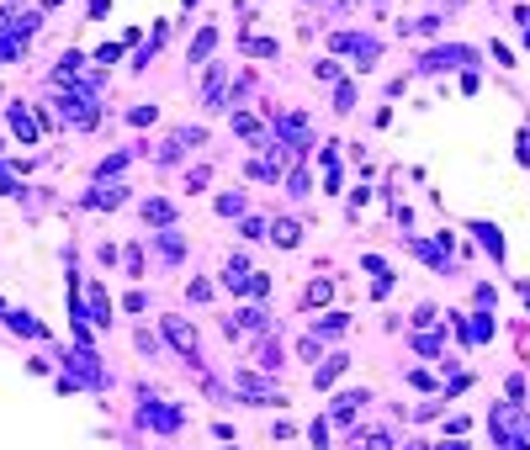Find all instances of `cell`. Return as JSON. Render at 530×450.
I'll return each instance as SVG.
<instances>
[{
    "instance_id": "cell-1",
    "label": "cell",
    "mask_w": 530,
    "mask_h": 450,
    "mask_svg": "<svg viewBox=\"0 0 530 450\" xmlns=\"http://www.w3.org/2000/svg\"><path fill=\"white\" fill-rule=\"evenodd\" d=\"M488 424H494L498 450H530V414H519L515 403H498L488 414Z\"/></svg>"
},
{
    "instance_id": "cell-2",
    "label": "cell",
    "mask_w": 530,
    "mask_h": 450,
    "mask_svg": "<svg viewBox=\"0 0 530 450\" xmlns=\"http://www.w3.org/2000/svg\"><path fill=\"white\" fill-rule=\"evenodd\" d=\"M276 138H281V149L302 154V149L313 143V128H308V117H302V111H287V117L276 122Z\"/></svg>"
},
{
    "instance_id": "cell-3",
    "label": "cell",
    "mask_w": 530,
    "mask_h": 450,
    "mask_svg": "<svg viewBox=\"0 0 530 450\" xmlns=\"http://www.w3.org/2000/svg\"><path fill=\"white\" fill-rule=\"evenodd\" d=\"M181 408H165V403H154V397H144L138 403V424H149V429H159V435H170V429H181Z\"/></svg>"
},
{
    "instance_id": "cell-4",
    "label": "cell",
    "mask_w": 530,
    "mask_h": 450,
    "mask_svg": "<svg viewBox=\"0 0 530 450\" xmlns=\"http://www.w3.org/2000/svg\"><path fill=\"white\" fill-rule=\"evenodd\" d=\"M59 111L74 122V128H96V117H101L96 101H90V95H80V90H64V95H59Z\"/></svg>"
},
{
    "instance_id": "cell-5",
    "label": "cell",
    "mask_w": 530,
    "mask_h": 450,
    "mask_svg": "<svg viewBox=\"0 0 530 450\" xmlns=\"http://www.w3.org/2000/svg\"><path fill=\"white\" fill-rule=\"evenodd\" d=\"M334 53H355L361 64H376V37H361V32H334Z\"/></svg>"
},
{
    "instance_id": "cell-6",
    "label": "cell",
    "mask_w": 530,
    "mask_h": 450,
    "mask_svg": "<svg viewBox=\"0 0 530 450\" xmlns=\"http://www.w3.org/2000/svg\"><path fill=\"white\" fill-rule=\"evenodd\" d=\"M456 64H472V48H435V53L419 59V69L424 74H440V69H456Z\"/></svg>"
},
{
    "instance_id": "cell-7",
    "label": "cell",
    "mask_w": 530,
    "mask_h": 450,
    "mask_svg": "<svg viewBox=\"0 0 530 450\" xmlns=\"http://www.w3.org/2000/svg\"><path fill=\"white\" fill-rule=\"evenodd\" d=\"M165 339H170V344H175V350H181V355L196 366V329H191L186 318H165Z\"/></svg>"
},
{
    "instance_id": "cell-8",
    "label": "cell",
    "mask_w": 530,
    "mask_h": 450,
    "mask_svg": "<svg viewBox=\"0 0 530 450\" xmlns=\"http://www.w3.org/2000/svg\"><path fill=\"white\" fill-rule=\"evenodd\" d=\"M6 122H11V132H16L22 143H37V117L22 107V101H11V107H6Z\"/></svg>"
},
{
    "instance_id": "cell-9",
    "label": "cell",
    "mask_w": 530,
    "mask_h": 450,
    "mask_svg": "<svg viewBox=\"0 0 530 450\" xmlns=\"http://www.w3.org/2000/svg\"><path fill=\"white\" fill-rule=\"evenodd\" d=\"M69 371H74L80 381H90V387H101V381H107V371L90 360V350H69Z\"/></svg>"
},
{
    "instance_id": "cell-10",
    "label": "cell",
    "mask_w": 530,
    "mask_h": 450,
    "mask_svg": "<svg viewBox=\"0 0 530 450\" xmlns=\"http://www.w3.org/2000/svg\"><path fill=\"white\" fill-rule=\"evenodd\" d=\"M239 397H250V403H281L276 392H271V381H260L254 371H244V376H239Z\"/></svg>"
},
{
    "instance_id": "cell-11",
    "label": "cell",
    "mask_w": 530,
    "mask_h": 450,
    "mask_svg": "<svg viewBox=\"0 0 530 450\" xmlns=\"http://www.w3.org/2000/svg\"><path fill=\"white\" fill-rule=\"evenodd\" d=\"M122 202H128V186H101L85 196V207H122Z\"/></svg>"
},
{
    "instance_id": "cell-12",
    "label": "cell",
    "mask_w": 530,
    "mask_h": 450,
    "mask_svg": "<svg viewBox=\"0 0 530 450\" xmlns=\"http://www.w3.org/2000/svg\"><path fill=\"white\" fill-rule=\"evenodd\" d=\"M472 233L482 238V249H488L494 260H504V238H498V228H494V223H472Z\"/></svg>"
},
{
    "instance_id": "cell-13",
    "label": "cell",
    "mask_w": 530,
    "mask_h": 450,
    "mask_svg": "<svg viewBox=\"0 0 530 450\" xmlns=\"http://www.w3.org/2000/svg\"><path fill=\"white\" fill-rule=\"evenodd\" d=\"M366 403V392H345V397H339V403H334V414H329V418H334V424H350V418H355V408H361Z\"/></svg>"
},
{
    "instance_id": "cell-14",
    "label": "cell",
    "mask_w": 530,
    "mask_h": 450,
    "mask_svg": "<svg viewBox=\"0 0 530 450\" xmlns=\"http://www.w3.org/2000/svg\"><path fill=\"white\" fill-rule=\"evenodd\" d=\"M144 217H149L154 228H170V223H175V207H170V202H159V196H154V202H144Z\"/></svg>"
},
{
    "instance_id": "cell-15",
    "label": "cell",
    "mask_w": 530,
    "mask_h": 450,
    "mask_svg": "<svg viewBox=\"0 0 530 450\" xmlns=\"http://www.w3.org/2000/svg\"><path fill=\"white\" fill-rule=\"evenodd\" d=\"M212 48H217V27H202V32H196V43H191V64H202Z\"/></svg>"
},
{
    "instance_id": "cell-16",
    "label": "cell",
    "mask_w": 530,
    "mask_h": 450,
    "mask_svg": "<svg viewBox=\"0 0 530 450\" xmlns=\"http://www.w3.org/2000/svg\"><path fill=\"white\" fill-rule=\"evenodd\" d=\"M271 238H276L281 249H292V244H297V238H302V228L292 223V217H281V223H271Z\"/></svg>"
},
{
    "instance_id": "cell-17",
    "label": "cell",
    "mask_w": 530,
    "mask_h": 450,
    "mask_svg": "<svg viewBox=\"0 0 530 450\" xmlns=\"http://www.w3.org/2000/svg\"><path fill=\"white\" fill-rule=\"evenodd\" d=\"M85 313H90L96 323H107V318H111V296L101 292V286H90V308H85Z\"/></svg>"
},
{
    "instance_id": "cell-18",
    "label": "cell",
    "mask_w": 530,
    "mask_h": 450,
    "mask_svg": "<svg viewBox=\"0 0 530 450\" xmlns=\"http://www.w3.org/2000/svg\"><path fill=\"white\" fill-rule=\"evenodd\" d=\"M6 323H11L16 334H32V339H43V334H48V329H43L37 318H27V313H6Z\"/></svg>"
},
{
    "instance_id": "cell-19",
    "label": "cell",
    "mask_w": 530,
    "mask_h": 450,
    "mask_svg": "<svg viewBox=\"0 0 530 450\" xmlns=\"http://www.w3.org/2000/svg\"><path fill=\"white\" fill-rule=\"evenodd\" d=\"M345 366H350V355H329L324 366H318V376H313V381H318V387H329V381H334V376H339Z\"/></svg>"
},
{
    "instance_id": "cell-20",
    "label": "cell",
    "mask_w": 530,
    "mask_h": 450,
    "mask_svg": "<svg viewBox=\"0 0 530 450\" xmlns=\"http://www.w3.org/2000/svg\"><path fill=\"white\" fill-rule=\"evenodd\" d=\"M202 101L217 111V101H223V69H207V90H202Z\"/></svg>"
},
{
    "instance_id": "cell-21",
    "label": "cell",
    "mask_w": 530,
    "mask_h": 450,
    "mask_svg": "<svg viewBox=\"0 0 530 450\" xmlns=\"http://www.w3.org/2000/svg\"><path fill=\"white\" fill-rule=\"evenodd\" d=\"M22 43H27V37H16V32H0V64L22 59Z\"/></svg>"
},
{
    "instance_id": "cell-22",
    "label": "cell",
    "mask_w": 530,
    "mask_h": 450,
    "mask_svg": "<svg viewBox=\"0 0 530 450\" xmlns=\"http://www.w3.org/2000/svg\"><path fill=\"white\" fill-rule=\"evenodd\" d=\"M128 159H132V154H128V149H122V154H111V159H107V165H101V170H96V180H117V175H122V170H128Z\"/></svg>"
},
{
    "instance_id": "cell-23",
    "label": "cell",
    "mask_w": 530,
    "mask_h": 450,
    "mask_svg": "<svg viewBox=\"0 0 530 450\" xmlns=\"http://www.w3.org/2000/svg\"><path fill=\"white\" fill-rule=\"evenodd\" d=\"M440 344H446V339H440V329H424V334H414V350H419V355H440Z\"/></svg>"
},
{
    "instance_id": "cell-24",
    "label": "cell",
    "mask_w": 530,
    "mask_h": 450,
    "mask_svg": "<svg viewBox=\"0 0 530 450\" xmlns=\"http://www.w3.org/2000/svg\"><path fill=\"white\" fill-rule=\"evenodd\" d=\"M329 296H334V286H329V281H313L308 292H302V302H308V308H324Z\"/></svg>"
},
{
    "instance_id": "cell-25",
    "label": "cell",
    "mask_w": 530,
    "mask_h": 450,
    "mask_svg": "<svg viewBox=\"0 0 530 450\" xmlns=\"http://www.w3.org/2000/svg\"><path fill=\"white\" fill-rule=\"evenodd\" d=\"M281 175V159H254L250 165V180H276Z\"/></svg>"
},
{
    "instance_id": "cell-26",
    "label": "cell",
    "mask_w": 530,
    "mask_h": 450,
    "mask_svg": "<svg viewBox=\"0 0 530 450\" xmlns=\"http://www.w3.org/2000/svg\"><path fill=\"white\" fill-rule=\"evenodd\" d=\"M244 53H250V59H271L276 43H271V37H244Z\"/></svg>"
},
{
    "instance_id": "cell-27",
    "label": "cell",
    "mask_w": 530,
    "mask_h": 450,
    "mask_svg": "<svg viewBox=\"0 0 530 450\" xmlns=\"http://www.w3.org/2000/svg\"><path fill=\"white\" fill-rule=\"evenodd\" d=\"M239 212H244V196H239V191L217 196V217H239Z\"/></svg>"
},
{
    "instance_id": "cell-28",
    "label": "cell",
    "mask_w": 530,
    "mask_h": 450,
    "mask_svg": "<svg viewBox=\"0 0 530 450\" xmlns=\"http://www.w3.org/2000/svg\"><path fill=\"white\" fill-rule=\"evenodd\" d=\"M345 329H350L345 313H329V318H318V334H345Z\"/></svg>"
},
{
    "instance_id": "cell-29",
    "label": "cell",
    "mask_w": 530,
    "mask_h": 450,
    "mask_svg": "<svg viewBox=\"0 0 530 450\" xmlns=\"http://www.w3.org/2000/svg\"><path fill=\"white\" fill-rule=\"evenodd\" d=\"M361 450H393V435H387V429H372V435L361 439Z\"/></svg>"
},
{
    "instance_id": "cell-30",
    "label": "cell",
    "mask_w": 530,
    "mask_h": 450,
    "mask_svg": "<svg viewBox=\"0 0 530 450\" xmlns=\"http://www.w3.org/2000/svg\"><path fill=\"white\" fill-rule=\"evenodd\" d=\"M297 355L302 360H318V334H302V339H297Z\"/></svg>"
},
{
    "instance_id": "cell-31",
    "label": "cell",
    "mask_w": 530,
    "mask_h": 450,
    "mask_svg": "<svg viewBox=\"0 0 530 450\" xmlns=\"http://www.w3.org/2000/svg\"><path fill=\"white\" fill-rule=\"evenodd\" d=\"M159 249H165L170 260H181V254H186V244H181V238H175V233H165V238H159Z\"/></svg>"
},
{
    "instance_id": "cell-32",
    "label": "cell",
    "mask_w": 530,
    "mask_h": 450,
    "mask_svg": "<svg viewBox=\"0 0 530 450\" xmlns=\"http://www.w3.org/2000/svg\"><path fill=\"white\" fill-rule=\"evenodd\" d=\"M334 107H339V111L355 107V85H339V90H334Z\"/></svg>"
},
{
    "instance_id": "cell-33",
    "label": "cell",
    "mask_w": 530,
    "mask_h": 450,
    "mask_svg": "<svg viewBox=\"0 0 530 450\" xmlns=\"http://www.w3.org/2000/svg\"><path fill=\"white\" fill-rule=\"evenodd\" d=\"M128 122H132V128H149V122H154V107H132Z\"/></svg>"
},
{
    "instance_id": "cell-34",
    "label": "cell",
    "mask_w": 530,
    "mask_h": 450,
    "mask_svg": "<svg viewBox=\"0 0 530 450\" xmlns=\"http://www.w3.org/2000/svg\"><path fill=\"white\" fill-rule=\"evenodd\" d=\"M308 186H313V180H308V170H292V196H308Z\"/></svg>"
},
{
    "instance_id": "cell-35",
    "label": "cell",
    "mask_w": 530,
    "mask_h": 450,
    "mask_svg": "<svg viewBox=\"0 0 530 450\" xmlns=\"http://www.w3.org/2000/svg\"><path fill=\"white\" fill-rule=\"evenodd\" d=\"M244 238H265V223H260V217H244Z\"/></svg>"
},
{
    "instance_id": "cell-36",
    "label": "cell",
    "mask_w": 530,
    "mask_h": 450,
    "mask_svg": "<svg viewBox=\"0 0 530 450\" xmlns=\"http://www.w3.org/2000/svg\"><path fill=\"white\" fill-rule=\"evenodd\" d=\"M313 445H318V450H329V424H324V418L313 424Z\"/></svg>"
},
{
    "instance_id": "cell-37",
    "label": "cell",
    "mask_w": 530,
    "mask_h": 450,
    "mask_svg": "<svg viewBox=\"0 0 530 450\" xmlns=\"http://www.w3.org/2000/svg\"><path fill=\"white\" fill-rule=\"evenodd\" d=\"M435 450H467V439H461V435H451L446 445H435Z\"/></svg>"
},
{
    "instance_id": "cell-38",
    "label": "cell",
    "mask_w": 530,
    "mask_h": 450,
    "mask_svg": "<svg viewBox=\"0 0 530 450\" xmlns=\"http://www.w3.org/2000/svg\"><path fill=\"white\" fill-rule=\"evenodd\" d=\"M409 450H424V445H409Z\"/></svg>"
}]
</instances>
